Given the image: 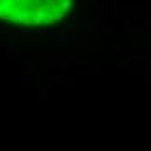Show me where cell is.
I'll use <instances>...</instances> for the list:
<instances>
[{
    "mask_svg": "<svg viewBox=\"0 0 151 151\" xmlns=\"http://www.w3.org/2000/svg\"><path fill=\"white\" fill-rule=\"evenodd\" d=\"M70 9H71V0H63V2H61V11L66 14Z\"/></svg>",
    "mask_w": 151,
    "mask_h": 151,
    "instance_id": "6da1fadb",
    "label": "cell"
}]
</instances>
